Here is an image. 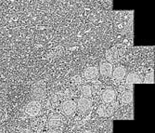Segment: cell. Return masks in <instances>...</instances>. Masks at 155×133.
<instances>
[{
    "label": "cell",
    "mask_w": 155,
    "mask_h": 133,
    "mask_svg": "<svg viewBox=\"0 0 155 133\" xmlns=\"http://www.w3.org/2000/svg\"><path fill=\"white\" fill-rule=\"evenodd\" d=\"M61 112L63 115L65 116H73L76 111H77V106H76V101L74 100H65L61 103Z\"/></svg>",
    "instance_id": "6da1fadb"
},
{
    "label": "cell",
    "mask_w": 155,
    "mask_h": 133,
    "mask_svg": "<svg viewBox=\"0 0 155 133\" xmlns=\"http://www.w3.org/2000/svg\"><path fill=\"white\" fill-rule=\"evenodd\" d=\"M42 109V103L40 101L33 100L31 101L25 107V114L31 117L37 116Z\"/></svg>",
    "instance_id": "7a4b0ae2"
},
{
    "label": "cell",
    "mask_w": 155,
    "mask_h": 133,
    "mask_svg": "<svg viewBox=\"0 0 155 133\" xmlns=\"http://www.w3.org/2000/svg\"><path fill=\"white\" fill-rule=\"evenodd\" d=\"M92 105H93V101H92V99L91 98L81 97L76 101L77 110L79 112H81L82 114H87V113H88L91 110Z\"/></svg>",
    "instance_id": "3957f363"
},
{
    "label": "cell",
    "mask_w": 155,
    "mask_h": 133,
    "mask_svg": "<svg viewBox=\"0 0 155 133\" xmlns=\"http://www.w3.org/2000/svg\"><path fill=\"white\" fill-rule=\"evenodd\" d=\"M101 101L103 103H114L116 101L117 98V92L115 90L111 87H108L104 90L101 93Z\"/></svg>",
    "instance_id": "277c9868"
},
{
    "label": "cell",
    "mask_w": 155,
    "mask_h": 133,
    "mask_svg": "<svg viewBox=\"0 0 155 133\" xmlns=\"http://www.w3.org/2000/svg\"><path fill=\"white\" fill-rule=\"evenodd\" d=\"M63 121H62V115L61 114H57L55 113L53 114L50 115V117L48 120V128L49 129H53V128H60V127L62 125Z\"/></svg>",
    "instance_id": "5b68a950"
},
{
    "label": "cell",
    "mask_w": 155,
    "mask_h": 133,
    "mask_svg": "<svg viewBox=\"0 0 155 133\" xmlns=\"http://www.w3.org/2000/svg\"><path fill=\"white\" fill-rule=\"evenodd\" d=\"M114 113V106L112 103H102L97 109V114L100 116H110Z\"/></svg>",
    "instance_id": "8992f818"
},
{
    "label": "cell",
    "mask_w": 155,
    "mask_h": 133,
    "mask_svg": "<svg viewBox=\"0 0 155 133\" xmlns=\"http://www.w3.org/2000/svg\"><path fill=\"white\" fill-rule=\"evenodd\" d=\"M134 100V93L133 90H124L121 92L119 96V101L122 105H126V104H130L133 102Z\"/></svg>",
    "instance_id": "52a82bcc"
},
{
    "label": "cell",
    "mask_w": 155,
    "mask_h": 133,
    "mask_svg": "<svg viewBox=\"0 0 155 133\" xmlns=\"http://www.w3.org/2000/svg\"><path fill=\"white\" fill-rule=\"evenodd\" d=\"M112 70H114L112 64L108 62L101 63L100 64V69H98L101 77H111Z\"/></svg>",
    "instance_id": "ba28073f"
},
{
    "label": "cell",
    "mask_w": 155,
    "mask_h": 133,
    "mask_svg": "<svg viewBox=\"0 0 155 133\" xmlns=\"http://www.w3.org/2000/svg\"><path fill=\"white\" fill-rule=\"evenodd\" d=\"M126 76V70L124 67L123 66H118L115 69L112 70V73H111V77L114 81L118 82L123 80Z\"/></svg>",
    "instance_id": "9c48e42d"
},
{
    "label": "cell",
    "mask_w": 155,
    "mask_h": 133,
    "mask_svg": "<svg viewBox=\"0 0 155 133\" xmlns=\"http://www.w3.org/2000/svg\"><path fill=\"white\" fill-rule=\"evenodd\" d=\"M105 58L108 63H116L118 61V58H119V53H118V49L116 48H111L110 49L106 51L105 54Z\"/></svg>",
    "instance_id": "30bf717a"
},
{
    "label": "cell",
    "mask_w": 155,
    "mask_h": 133,
    "mask_svg": "<svg viewBox=\"0 0 155 133\" xmlns=\"http://www.w3.org/2000/svg\"><path fill=\"white\" fill-rule=\"evenodd\" d=\"M98 76V68L97 66H90L84 72V77L87 80H92L97 78Z\"/></svg>",
    "instance_id": "8fae6325"
},
{
    "label": "cell",
    "mask_w": 155,
    "mask_h": 133,
    "mask_svg": "<svg viewBox=\"0 0 155 133\" xmlns=\"http://www.w3.org/2000/svg\"><path fill=\"white\" fill-rule=\"evenodd\" d=\"M125 83L128 84H139V83H143V78L141 77V76H139L138 73H130L128 75L125 76Z\"/></svg>",
    "instance_id": "7c38bea8"
},
{
    "label": "cell",
    "mask_w": 155,
    "mask_h": 133,
    "mask_svg": "<svg viewBox=\"0 0 155 133\" xmlns=\"http://www.w3.org/2000/svg\"><path fill=\"white\" fill-rule=\"evenodd\" d=\"M32 94H33L34 100L41 101L42 100H44L46 92H45V90L42 87H35L34 90H33V93Z\"/></svg>",
    "instance_id": "4fadbf2b"
},
{
    "label": "cell",
    "mask_w": 155,
    "mask_h": 133,
    "mask_svg": "<svg viewBox=\"0 0 155 133\" xmlns=\"http://www.w3.org/2000/svg\"><path fill=\"white\" fill-rule=\"evenodd\" d=\"M80 92L83 97L90 98L92 96V88L90 85H82L80 87Z\"/></svg>",
    "instance_id": "5bb4252c"
},
{
    "label": "cell",
    "mask_w": 155,
    "mask_h": 133,
    "mask_svg": "<svg viewBox=\"0 0 155 133\" xmlns=\"http://www.w3.org/2000/svg\"><path fill=\"white\" fill-rule=\"evenodd\" d=\"M91 88H92V95L93 94H100L101 92V90H102V84L100 81H95L92 84Z\"/></svg>",
    "instance_id": "9a60e30c"
},
{
    "label": "cell",
    "mask_w": 155,
    "mask_h": 133,
    "mask_svg": "<svg viewBox=\"0 0 155 133\" xmlns=\"http://www.w3.org/2000/svg\"><path fill=\"white\" fill-rule=\"evenodd\" d=\"M143 83H147V84L154 83V73H153V72H150V73H147L144 80H143Z\"/></svg>",
    "instance_id": "2e32d148"
},
{
    "label": "cell",
    "mask_w": 155,
    "mask_h": 133,
    "mask_svg": "<svg viewBox=\"0 0 155 133\" xmlns=\"http://www.w3.org/2000/svg\"><path fill=\"white\" fill-rule=\"evenodd\" d=\"M50 104H53V106H56L59 103V97L57 95H54L50 99Z\"/></svg>",
    "instance_id": "e0dca14e"
},
{
    "label": "cell",
    "mask_w": 155,
    "mask_h": 133,
    "mask_svg": "<svg viewBox=\"0 0 155 133\" xmlns=\"http://www.w3.org/2000/svg\"><path fill=\"white\" fill-rule=\"evenodd\" d=\"M48 133H62V131L61 128H53V129H50Z\"/></svg>",
    "instance_id": "ac0fdd59"
},
{
    "label": "cell",
    "mask_w": 155,
    "mask_h": 133,
    "mask_svg": "<svg viewBox=\"0 0 155 133\" xmlns=\"http://www.w3.org/2000/svg\"><path fill=\"white\" fill-rule=\"evenodd\" d=\"M21 133H35L32 129H23Z\"/></svg>",
    "instance_id": "d6986e66"
}]
</instances>
